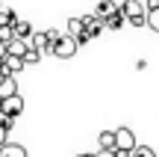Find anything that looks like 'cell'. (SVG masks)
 <instances>
[{"mask_svg": "<svg viewBox=\"0 0 159 157\" xmlns=\"http://www.w3.org/2000/svg\"><path fill=\"white\" fill-rule=\"evenodd\" d=\"M118 12L124 15V21L133 24V27H144V15H148V9H144L142 0H124V3L118 6Z\"/></svg>", "mask_w": 159, "mask_h": 157, "instance_id": "cell-1", "label": "cell"}, {"mask_svg": "<svg viewBox=\"0 0 159 157\" xmlns=\"http://www.w3.org/2000/svg\"><path fill=\"white\" fill-rule=\"evenodd\" d=\"M133 148H136V134H133V128L121 125L115 130V151H133Z\"/></svg>", "mask_w": 159, "mask_h": 157, "instance_id": "cell-2", "label": "cell"}, {"mask_svg": "<svg viewBox=\"0 0 159 157\" xmlns=\"http://www.w3.org/2000/svg\"><path fill=\"white\" fill-rule=\"evenodd\" d=\"M50 53H56L59 59H71V56L77 53V42L71 39V36H62V39L53 45V51H50Z\"/></svg>", "mask_w": 159, "mask_h": 157, "instance_id": "cell-3", "label": "cell"}, {"mask_svg": "<svg viewBox=\"0 0 159 157\" xmlns=\"http://www.w3.org/2000/svg\"><path fill=\"white\" fill-rule=\"evenodd\" d=\"M0 113H6L9 119L21 116V113H24V98H21V92H18V95H12V98H6L3 104H0Z\"/></svg>", "mask_w": 159, "mask_h": 157, "instance_id": "cell-4", "label": "cell"}, {"mask_svg": "<svg viewBox=\"0 0 159 157\" xmlns=\"http://www.w3.org/2000/svg\"><path fill=\"white\" fill-rule=\"evenodd\" d=\"M83 27H85V36H89V42H91V39H97V36L106 30V27H103V21H100L97 15H83Z\"/></svg>", "mask_w": 159, "mask_h": 157, "instance_id": "cell-5", "label": "cell"}, {"mask_svg": "<svg viewBox=\"0 0 159 157\" xmlns=\"http://www.w3.org/2000/svg\"><path fill=\"white\" fill-rule=\"evenodd\" d=\"M27 65H24V59H18V56H6L3 59V65H0V71H3V77H15L18 71H24Z\"/></svg>", "mask_w": 159, "mask_h": 157, "instance_id": "cell-6", "label": "cell"}, {"mask_svg": "<svg viewBox=\"0 0 159 157\" xmlns=\"http://www.w3.org/2000/svg\"><path fill=\"white\" fill-rule=\"evenodd\" d=\"M30 47H33V51H39V53H50V45H47L44 30H35V33L30 36Z\"/></svg>", "mask_w": 159, "mask_h": 157, "instance_id": "cell-7", "label": "cell"}, {"mask_svg": "<svg viewBox=\"0 0 159 157\" xmlns=\"http://www.w3.org/2000/svg\"><path fill=\"white\" fill-rule=\"evenodd\" d=\"M12 33H15V39H21V42H27L30 36L35 33V30H33V24H30V21H21V18H18V21L12 24Z\"/></svg>", "mask_w": 159, "mask_h": 157, "instance_id": "cell-8", "label": "cell"}, {"mask_svg": "<svg viewBox=\"0 0 159 157\" xmlns=\"http://www.w3.org/2000/svg\"><path fill=\"white\" fill-rule=\"evenodd\" d=\"M27 51H30V45H27V42H21V39H12L9 45H6V56H18V59H21Z\"/></svg>", "mask_w": 159, "mask_h": 157, "instance_id": "cell-9", "label": "cell"}, {"mask_svg": "<svg viewBox=\"0 0 159 157\" xmlns=\"http://www.w3.org/2000/svg\"><path fill=\"white\" fill-rule=\"evenodd\" d=\"M12 95H18V80L15 77H3V83H0V101L12 98Z\"/></svg>", "mask_w": 159, "mask_h": 157, "instance_id": "cell-10", "label": "cell"}, {"mask_svg": "<svg viewBox=\"0 0 159 157\" xmlns=\"http://www.w3.org/2000/svg\"><path fill=\"white\" fill-rule=\"evenodd\" d=\"M115 12H118V3H115V0H100V3H97V9H94V15L103 21V18L115 15Z\"/></svg>", "mask_w": 159, "mask_h": 157, "instance_id": "cell-11", "label": "cell"}, {"mask_svg": "<svg viewBox=\"0 0 159 157\" xmlns=\"http://www.w3.org/2000/svg\"><path fill=\"white\" fill-rule=\"evenodd\" d=\"M97 145H100V151H115V130H100Z\"/></svg>", "mask_w": 159, "mask_h": 157, "instance_id": "cell-12", "label": "cell"}, {"mask_svg": "<svg viewBox=\"0 0 159 157\" xmlns=\"http://www.w3.org/2000/svg\"><path fill=\"white\" fill-rule=\"evenodd\" d=\"M0 157H27V148L18 145V142H6V145L0 148Z\"/></svg>", "mask_w": 159, "mask_h": 157, "instance_id": "cell-13", "label": "cell"}, {"mask_svg": "<svg viewBox=\"0 0 159 157\" xmlns=\"http://www.w3.org/2000/svg\"><path fill=\"white\" fill-rule=\"evenodd\" d=\"M15 21H18L15 9H9V6H0V27H12Z\"/></svg>", "mask_w": 159, "mask_h": 157, "instance_id": "cell-14", "label": "cell"}, {"mask_svg": "<svg viewBox=\"0 0 159 157\" xmlns=\"http://www.w3.org/2000/svg\"><path fill=\"white\" fill-rule=\"evenodd\" d=\"M80 33H85V27H83V18H71V21H68V30H65V36L77 39Z\"/></svg>", "mask_w": 159, "mask_h": 157, "instance_id": "cell-15", "label": "cell"}, {"mask_svg": "<svg viewBox=\"0 0 159 157\" xmlns=\"http://www.w3.org/2000/svg\"><path fill=\"white\" fill-rule=\"evenodd\" d=\"M103 27H106V30H121V27H124V15H121V12H115V15L103 18Z\"/></svg>", "mask_w": 159, "mask_h": 157, "instance_id": "cell-16", "label": "cell"}, {"mask_svg": "<svg viewBox=\"0 0 159 157\" xmlns=\"http://www.w3.org/2000/svg\"><path fill=\"white\" fill-rule=\"evenodd\" d=\"M144 27L153 30V33H159V9H153V12H148V15H144Z\"/></svg>", "mask_w": 159, "mask_h": 157, "instance_id": "cell-17", "label": "cell"}, {"mask_svg": "<svg viewBox=\"0 0 159 157\" xmlns=\"http://www.w3.org/2000/svg\"><path fill=\"white\" fill-rule=\"evenodd\" d=\"M21 59H24V65H39V59H41V53H39V51H33V47H30V51L24 53Z\"/></svg>", "mask_w": 159, "mask_h": 157, "instance_id": "cell-18", "label": "cell"}, {"mask_svg": "<svg viewBox=\"0 0 159 157\" xmlns=\"http://www.w3.org/2000/svg\"><path fill=\"white\" fill-rule=\"evenodd\" d=\"M44 36H47V45H50V51H53V45H56L65 33H62V30H44Z\"/></svg>", "mask_w": 159, "mask_h": 157, "instance_id": "cell-19", "label": "cell"}, {"mask_svg": "<svg viewBox=\"0 0 159 157\" xmlns=\"http://www.w3.org/2000/svg\"><path fill=\"white\" fill-rule=\"evenodd\" d=\"M133 157H156V151L148 148V145H136V148H133Z\"/></svg>", "mask_w": 159, "mask_h": 157, "instance_id": "cell-20", "label": "cell"}, {"mask_svg": "<svg viewBox=\"0 0 159 157\" xmlns=\"http://www.w3.org/2000/svg\"><path fill=\"white\" fill-rule=\"evenodd\" d=\"M12 39H15V33H12V27H0V42H3V45H9Z\"/></svg>", "mask_w": 159, "mask_h": 157, "instance_id": "cell-21", "label": "cell"}, {"mask_svg": "<svg viewBox=\"0 0 159 157\" xmlns=\"http://www.w3.org/2000/svg\"><path fill=\"white\" fill-rule=\"evenodd\" d=\"M12 125H15V119H9L6 113H0V128H6V130H9Z\"/></svg>", "mask_w": 159, "mask_h": 157, "instance_id": "cell-22", "label": "cell"}, {"mask_svg": "<svg viewBox=\"0 0 159 157\" xmlns=\"http://www.w3.org/2000/svg\"><path fill=\"white\" fill-rule=\"evenodd\" d=\"M6 142H9V130H6V128H0V148H3Z\"/></svg>", "mask_w": 159, "mask_h": 157, "instance_id": "cell-23", "label": "cell"}, {"mask_svg": "<svg viewBox=\"0 0 159 157\" xmlns=\"http://www.w3.org/2000/svg\"><path fill=\"white\" fill-rule=\"evenodd\" d=\"M144 9H148V12H153V9H159V0H148V3H144Z\"/></svg>", "mask_w": 159, "mask_h": 157, "instance_id": "cell-24", "label": "cell"}, {"mask_svg": "<svg viewBox=\"0 0 159 157\" xmlns=\"http://www.w3.org/2000/svg\"><path fill=\"white\" fill-rule=\"evenodd\" d=\"M115 157H133V151H115Z\"/></svg>", "mask_w": 159, "mask_h": 157, "instance_id": "cell-25", "label": "cell"}, {"mask_svg": "<svg viewBox=\"0 0 159 157\" xmlns=\"http://www.w3.org/2000/svg\"><path fill=\"white\" fill-rule=\"evenodd\" d=\"M97 157H115V151H97Z\"/></svg>", "mask_w": 159, "mask_h": 157, "instance_id": "cell-26", "label": "cell"}, {"mask_svg": "<svg viewBox=\"0 0 159 157\" xmlns=\"http://www.w3.org/2000/svg\"><path fill=\"white\" fill-rule=\"evenodd\" d=\"M0 59H6V45L0 42Z\"/></svg>", "mask_w": 159, "mask_h": 157, "instance_id": "cell-27", "label": "cell"}, {"mask_svg": "<svg viewBox=\"0 0 159 157\" xmlns=\"http://www.w3.org/2000/svg\"><path fill=\"white\" fill-rule=\"evenodd\" d=\"M77 157H97V154H77Z\"/></svg>", "mask_w": 159, "mask_h": 157, "instance_id": "cell-28", "label": "cell"}, {"mask_svg": "<svg viewBox=\"0 0 159 157\" xmlns=\"http://www.w3.org/2000/svg\"><path fill=\"white\" fill-rule=\"evenodd\" d=\"M0 83H3V71H0Z\"/></svg>", "mask_w": 159, "mask_h": 157, "instance_id": "cell-29", "label": "cell"}, {"mask_svg": "<svg viewBox=\"0 0 159 157\" xmlns=\"http://www.w3.org/2000/svg\"><path fill=\"white\" fill-rule=\"evenodd\" d=\"M0 6H3V3H0Z\"/></svg>", "mask_w": 159, "mask_h": 157, "instance_id": "cell-30", "label": "cell"}]
</instances>
